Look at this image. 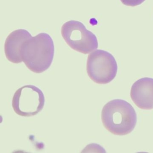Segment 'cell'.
I'll use <instances>...</instances> for the list:
<instances>
[{"mask_svg": "<svg viewBox=\"0 0 153 153\" xmlns=\"http://www.w3.org/2000/svg\"><path fill=\"white\" fill-rule=\"evenodd\" d=\"M54 45L51 36L41 33L26 41L21 49L22 60L34 73H41L50 68L53 60Z\"/></svg>", "mask_w": 153, "mask_h": 153, "instance_id": "6da1fadb", "label": "cell"}, {"mask_svg": "<svg viewBox=\"0 0 153 153\" xmlns=\"http://www.w3.org/2000/svg\"><path fill=\"white\" fill-rule=\"evenodd\" d=\"M101 119L104 127L109 132L123 136L129 134L135 128L137 114L129 103L122 99H114L105 105Z\"/></svg>", "mask_w": 153, "mask_h": 153, "instance_id": "7a4b0ae2", "label": "cell"}, {"mask_svg": "<svg viewBox=\"0 0 153 153\" xmlns=\"http://www.w3.org/2000/svg\"><path fill=\"white\" fill-rule=\"evenodd\" d=\"M118 65L115 58L108 52L95 50L88 57L87 72L90 79L98 84L112 81L117 75Z\"/></svg>", "mask_w": 153, "mask_h": 153, "instance_id": "3957f363", "label": "cell"}, {"mask_svg": "<svg viewBox=\"0 0 153 153\" xmlns=\"http://www.w3.org/2000/svg\"><path fill=\"white\" fill-rule=\"evenodd\" d=\"M61 32L67 44L76 51L88 54L98 48L96 36L79 21H68L62 26Z\"/></svg>", "mask_w": 153, "mask_h": 153, "instance_id": "277c9868", "label": "cell"}, {"mask_svg": "<svg viewBox=\"0 0 153 153\" xmlns=\"http://www.w3.org/2000/svg\"><path fill=\"white\" fill-rule=\"evenodd\" d=\"M45 97L42 91L33 85L20 88L14 94L12 107L18 115L31 117L38 114L43 109Z\"/></svg>", "mask_w": 153, "mask_h": 153, "instance_id": "5b68a950", "label": "cell"}, {"mask_svg": "<svg viewBox=\"0 0 153 153\" xmlns=\"http://www.w3.org/2000/svg\"><path fill=\"white\" fill-rule=\"evenodd\" d=\"M130 96L139 108L153 109V79L144 77L136 81L131 86Z\"/></svg>", "mask_w": 153, "mask_h": 153, "instance_id": "8992f818", "label": "cell"}, {"mask_svg": "<svg viewBox=\"0 0 153 153\" xmlns=\"http://www.w3.org/2000/svg\"><path fill=\"white\" fill-rule=\"evenodd\" d=\"M31 37V34L25 29H18L10 33L6 39L4 45L7 59L16 64L22 62L21 47L24 43Z\"/></svg>", "mask_w": 153, "mask_h": 153, "instance_id": "52a82bcc", "label": "cell"}, {"mask_svg": "<svg viewBox=\"0 0 153 153\" xmlns=\"http://www.w3.org/2000/svg\"><path fill=\"white\" fill-rule=\"evenodd\" d=\"M146 0H120L122 3L128 7H136L142 4Z\"/></svg>", "mask_w": 153, "mask_h": 153, "instance_id": "ba28073f", "label": "cell"}]
</instances>
